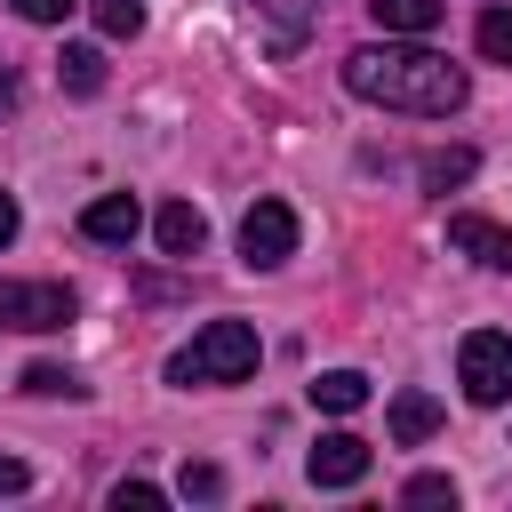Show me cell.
<instances>
[{"instance_id": "7a4b0ae2", "label": "cell", "mask_w": 512, "mask_h": 512, "mask_svg": "<svg viewBox=\"0 0 512 512\" xmlns=\"http://www.w3.org/2000/svg\"><path fill=\"white\" fill-rule=\"evenodd\" d=\"M256 360H264V344H256V328L248 320H208L176 360H168V384H240V376H256Z\"/></svg>"}, {"instance_id": "cb8c5ba5", "label": "cell", "mask_w": 512, "mask_h": 512, "mask_svg": "<svg viewBox=\"0 0 512 512\" xmlns=\"http://www.w3.org/2000/svg\"><path fill=\"white\" fill-rule=\"evenodd\" d=\"M8 240H16V200L0 192V248H8Z\"/></svg>"}, {"instance_id": "30bf717a", "label": "cell", "mask_w": 512, "mask_h": 512, "mask_svg": "<svg viewBox=\"0 0 512 512\" xmlns=\"http://www.w3.org/2000/svg\"><path fill=\"white\" fill-rule=\"evenodd\" d=\"M304 392H312V408H328V416L368 408V376H360V368H328V376H312Z\"/></svg>"}, {"instance_id": "2e32d148", "label": "cell", "mask_w": 512, "mask_h": 512, "mask_svg": "<svg viewBox=\"0 0 512 512\" xmlns=\"http://www.w3.org/2000/svg\"><path fill=\"white\" fill-rule=\"evenodd\" d=\"M96 32L104 40H136L144 32V0H96Z\"/></svg>"}, {"instance_id": "d6986e66", "label": "cell", "mask_w": 512, "mask_h": 512, "mask_svg": "<svg viewBox=\"0 0 512 512\" xmlns=\"http://www.w3.org/2000/svg\"><path fill=\"white\" fill-rule=\"evenodd\" d=\"M408 504H456V480L448 472H416L408 480Z\"/></svg>"}, {"instance_id": "3957f363", "label": "cell", "mask_w": 512, "mask_h": 512, "mask_svg": "<svg viewBox=\"0 0 512 512\" xmlns=\"http://www.w3.org/2000/svg\"><path fill=\"white\" fill-rule=\"evenodd\" d=\"M456 376H464V400H480V408H504V400H512V336H496V328H472V336L456 344Z\"/></svg>"}, {"instance_id": "8fae6325", "label": "cell", "mask_w": 512, "mask_h": 512, "mask_svg": "<svg viewBox=\"0 0 512 512\" xmlns=\"http://www.w3.org/2000/svg\"><path fill=\"white\" fill-rule=\"evenodd\" d=\"M432 432H440V400H432V392H392V440L416 448V440H432Z\"/></svg>"}, {"instance_id": "52a82bcc", "label": "cell", "mask_w": 512, "mask_h": 512, "mask_svg": "<svg viewBox=\"0 0 512 512\" xmlns=\"http://www.w3.org/2000/svg\"><path fill=\"white\" fill-rule=\"evenodd\" d=\"M80 232H88V240H104V248H128V240L144 232V208H136L128 192H104V200H88Z\"/></svg>"}, {"instance_id": "44dd1931", "label": "cell", "mask_w": 512, "mask_h": 512, "mask_svg": "<svg viewBox=\"0 0 512 512\" xmlns=\"http://www.w3.org/2000/svg\"><path fill=\"white\" fill-rule=\"evenodd\" d=\"M72 8H80V0H16V16H24V24H64Z\"/></svg>"}, {"instance_id": "ba28073f", "label": "cell", "mask_w": 512, "mask_h": 512, "mask_svg": "<svg viewBox=\"0 0 512 512\" xmlns=\"http://www.w3.org/2000/svg\"><path fill=\"white\" fill-rule=\"evenodd\" d=\"M152 232H160V248H168V256H200V240H208V216H200L192 200H168V208L152 216Z\"/></svg>"}, {"instance_id": "ffe728a7", "label": "cell", "mask_w": 512, "mask_h": 512, "mask_svg": "<svg viewBox=\"0 0 512 512\" xmlns=\"http://www.w3.org/2000/svg\"><path fill=\"white\" fill-rule=\"evenodd\" d=\"M184 496L216 504V496H224V472H216V464H184Z\"/></svg>"}, {"instance_id": "9c48e42d", "label": "cell", "mask_w": 512, "mask_h": 512, "mask_svg": "<svg viewBox=\"0 0 512 512\" xmlns=\"http://www.w3.org/2000/svg\"><path fill=\"white\" fill-rule=\"evenodd\" d=\"M448 240H456V248H472L480 264H496V272H512V232H496L488 216H448Z\"/></svg>"}, {"instance_id": "603a6c76", "label": "cell", "mask_w": 512, "mask_h": 512, "mask_svg": "<svg viewBox=\"0 0 512 512\" xmlns=\"http://www.w3.org/2000/svg\"><path fill=\"white\" fill-rule=\"evenodd\" d=\"M16 96H24V88H16V72L0 64V112H16Z\"/></svg>"}, {"instance_id": "4fadbf2b", "label": "cell", "mask_w": 512, "mask_h": 512, "mask_svg": "<svg viewBox=\"0 0 512 512\" xmlns=\"http://www.w3.org/2000/svg\"><path fill=\"white\" fill-rule=\"evenodd\" d=\"M56 80H64L72 96H96V88H104V48H64V56H56Z\"/></svg>"}, {"instance_id": "9a60e30c", "label": "cell", "mask_w": 512, "mask_h": 512, "mask_svg": "<svg viewBox=\"0 0 512 512\" xmlns=\"http://www.w3.org/2000/svg\"><path fill=\"white\" fill-rule=\"evenodd\" d=\"M472 176V152L464 144H448V152H424V192H456Z\"/></svg>"}, {"instance_id": "5bb4252c", "label": "cell", "mask_w": 512, "mask_h": 512, "mask_svg": "<svg viewBox=\"0 0 512 512\" xmlns=\"http://www.w3.org/2000/svg\"><path fill=\"white\" fill-rule=\"evenodd\" d=\"M16 384H24L32 400H80V392H88V384H80L72 368H56V360H32V368H24Z\"/></svg>"}, {"instance_id": "6da1fadb", "label": "cell", "mask_w": 512, "mask_h": 512, "mask_svg": "<svg viewBox=\"0 0 512 512\" xmlns=\"http://www.w3.org/2000/svg\"><path fill=\"white\" fill-rule=\"evenodd\" d=\"M344 88L384 104V112H416V120H448L472 96L464 64H448L432 48H352L344 56Z\"/></svg>"}, {"instance_id": "e0dca14e", "label": "cell", "mask_w": 512, "mask_h": 512, "mask_svg": "<svg viewBox=\"0 0 512 512\" xmlns=\"http://www.w3.org/2000/svg\"><path fill=\"white\" fill-rule=\"evenodd\" d=\"M480 56L488 64H512V8H488L480 16Z\"/></svg>"}, {"instance_id": "7c38bea8", "label": "cell", "mask_w": 512, "mask_h": 512, "mask_svg": "<svg viewBox=\"0 0 512 512\" xmlns=\"http://www.w3.org/2000/svg\"><path fill=\"white\" fill-rule=\"evenodd\" d=\"M368 16L384 32H432L440 24V0H368Z\"/></svg>"}, {"instance_id": "ac0fdd59", "label": "cell", "mask_w": 512, "mask_h": 512, "mask_svg": "<svg viewBox=\"0 0 512 512\" xmlns=\"http://www.w3.org/2000/svg\"><path fill=\"white\" fill-rule=\"evenodd\" d=\"M112 504H120V512H160L168 496H160L152 480H120V488H112Z\"/></svg>"}, {"instance_id": "7402d4cb", "label": "cell", "mask_w": 512, "mask_h": 512, "mask_svg": "<svg viewBox=\"0 0 512 512\" xmlns=\"http://www.w3.org/2000/svg\"><path fill=\"white\" fill-rule=\"evenodd\" d=\"M24 488H32V472H24L16 456H0V496H24Z\"/></svg>"}, {"instance_id": "277c9868", "label": "cell", "mask_w": 512, "mask_h": 512, "mask_svg": "<svg viewBox=\"0 0 512 512\" xmlns=\"http://www.w3.org/2000/svg\"><path fill=\"white\" fill-rule=\"evenodd\" d=\"M72 320V288L64 280H0V328H24V336H48Z\"/></svg>"}, {"instance_id": "5b68a950", "label": "cell", "mask_w": 512, "mask_h": 512, "mask_svg": "<svg viewBox=\"0 0 512 512\" xmlns=\"http://www.w3.org/2000/svg\"><path fill=\"white\" fill-rule=\"evenodd\" d=\"M296 256V208L288 200H256L248 216H240V264L248 272H272V264H288Z\"/></svg>"}, {"instance_id": "8992f818", "label": "cell", "mask_w": 512, "mask_h": 512, "mask_svg": "<svg viewBox=\"0 0 512 512\" xmlns=\"http://www.w3.org/2000/svg\"><path fill=\"white\" fill-rule=\"evenodd\" d=\"M368 464H376V448H368L360 432H328V440L304 456L312 488H352V480H368Z\"/></svg>"}]
</instances>
